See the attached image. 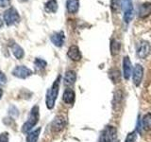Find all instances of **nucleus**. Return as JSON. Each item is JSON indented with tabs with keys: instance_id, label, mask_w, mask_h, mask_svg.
Listing matches in <instances>:
<instances>
[{
	"instance_id": "nucleus-1",
	"label": "nucleus",
	"mask_w": 151,
	"mask_h": 142,
	"mask_svg": "<svg viewBox=\"0 0 151 142\" xmlns=\"http://www.w3.org/2000/svg\"><path fill=\"white\" fill-rule=\"evenodd\" d=\"M60 80H61V76L59 75L58 77H57V79L54 80L53 84L51 85V87L47 90V92H46L45 104H46V107L48 109H52L55 106L56 99L58 98V95H59Z\"/></svg>"
},
{
	"instance_id": "nucleus-2",
	"label": "nucleus",
	"mask_w": 151,
	"mask_h": 142,
	"mask_svg": "<svg viewBox=\"0 0 151 142\" xmlns=\"http://www.w3.org/2000/svg\"><path fill=\"white\" fill-rule=\"evenodd\" d=\"M39 106H33L31 111L29 113V116H28L27 120L25 122V124L22 127V132L23 133H28L33 127H34L37 122L39 121Z\"/></svg>"
},
{
	"instance_id": "nucleus-3",
	"label": "nucleus",
	"mask_w": 151,
	"mask_h": 142,
	"mask_svg": "<svg viewBox=\"0 0 151 142\" xmlns=\"http://www.w3.org/2000/svg\"><path fill=\"white\" fill-rule=\"evenodd\" d=\"M98 142H119L117 138L116 128L111 125L106 126L101 132Z\"/></svg>"
},
{
	"instance_id": "nucleus-4",
	"label": "nucleus",
	"mask_w": 151,
	"mask_h": 142,
	"mask_svg": "<svg viewBox=\"0 0 151 142\" xmlns=\"http://www.w3.org/2000/svg\"><path fill=\"white\" fill-rule=\"evenodd\" d=\"M4 21L7 26H12L20 21V15L14 8H9L4 12Z\"/></svg>"
},
{
	"instance_id": "nucleus-5",
	"label": "nucleus",
	"mask_w": 151,
	"mask_h": 142,
	"mask_svg": "<svg viewBox=\"0 0 151 142\" xmlns=\"http://www.w3.org/2000/svg\"><path fill=\"white\" fill-rule=\"evenodd\" d=\"M122 9L124 11V20L126 23H129L133 17V6L131 0H123Z\"/></svg>"
},
{
	"instance_id": "nucleus-6",
	"label": "nucleus",
	"mask_w": 151,
	"mask_h": 142,
	"mask_svg": "<svg viewBox=\"0 0 151 142\" xmlns=\"http://www.w3.org/2000/svg\"><path fill=\"white\" fill-rule=\"evenodd\" d=\"M12 75L19 79H27L32 75V70L25 65H18L12 70Z\"/></svg>"
},
{
	"instance_id": "nucleus-7",
	"label": "nucleus",
	"mask_w": 151,
	"mask_h": 142,
	"mask_svg": "<svg viewBox=\"0 0 151 142\" xmlns=\"http://www.w3.org/2000/svg\"><path fill=\"white\" fill-rule=\"evenodd\" d=\"M150 49H151V47H150L149 43L146 41H142L140 42L138 49H137V56H138L140 59H145L149 55Z\"/></svg>"
},
{
	"instance_id": "nucleus-8",
	"label": "nucleus",
	"mask_w": 151,
	"mask_h": 142,
	"mask_svg": "<svg viewBox=\"0 0 151 142\" xmlns=\"http://www.w3.org/2000/svg\"><path fill=\"white\" fill-rule=\"evenodd\" d=\"M144 77V68L141 64H137L134 66L133 73H132V80H133V83L135 84V86H139L141 84L142 80Z\"/></svg>"
},
{
	"instance_id": "nucleus-9",
	"label": "nucleus",
	"mask_w": 151,
	"mask_h": 142,
	"mask_svg": "<svg viewBox=\"0 0 151 142\" xmlns=\"http://www.w3.org/2000/svg\"><path fill=\"white\" fill-rule=\"evenodd\" d=\"M66 126V120L63 116H57L51 123V129L54 132H60Z\"/></svg>"
},
{
	"instance_id": "nucleus-10",
	"label": "nucleus",
	"mask_w": 151,
	"mask_h": 142,
	"mask_svg": "<svg viewBox=\"0 0 151 142\" xmlns=\"http://www.w3.org/2000/svg\"><path fill=\"white\" fill-rule=\"evenodd\" d=\"M51 42L53 43V45L60 47L63 46L64 44V40H65V36H64V32L63 31H59V32H55L51 35L50 37Z\"/></svg>"
},
{
	"instance_id": "nucleus-11",
	"label": "nucleus",
	"mask_w": 151,
	"mask_h": 142,
	"mask_svg": "<svg viewBox=\"0 0 151 142\" xmlns=\"http://www.w3.org/2000/svg\"><path fill=\"white\" fill-rule=\"evenodd\" d=\"M132 72V65L129 58L127 56L124 57L123 59V76L126 80H129L130 78V75Z\"/></svg>"
},
{
	"instance_id": "nucleus-12",
	"label": "nucleus",
	"mask_w": 151,
	"mask_h": 142,
	"mask_svg": "<svg viewBox=\"0 0 151 142\" xmlns=\"http://www.w3.org/2000/svg\"><path fill=\"white\" fill-rule=\"evenodd\" d=\"M67 56L69 58L72 60V61H75V62H78L81 59V52H80L78 46H71L68 49V52H67Z\"/></svg>"
},
{
	"instance_id": "nucleus-13",
	"label": "nucleus",
	"mask_w": 151,
	"mask_h": 142,
	"mask_svg": "<svg viewBox=\"0 0 151 142\" xmlns=\"http://www.w3.org/2000/svg\"><path fill=\"white\" fill-rule=\"evenodd\" d=\"M76 80H77V74H76V72L73 70H69L64 75V85H66V86H72L76 83Z\"/></svg>"
},
{
	"instance_id": "nucleus-14",
	"label": "nucleus",
	"mask_w": 151,
	"mask_h": 142,
	"mask_svg": "<svg viewBox=\"0 0 151 142\" xmlns=\"http://www.w3.org/2000/svg\"><path fill=\"white\" fill-rule=\"evenodd\" d=\"M75 97H76V95H75L74 90L67 88V89H65V91L63 92V101L67 104H73L75 101Z\"/></svg>"
},
{
	"instance_id": "nucleus-15",
	"label": "nucleus",
	"mask_w": 151,
	"mask_h": 142,
	"mask_svg": "<svg viewBox=\"0 0 151 142\" xmlns=\"http://www.w3.org/2000/svg\"><path fill=\"white\" fill-rule=\"evenodd\" d=\"M151 14V3L145 2L142 4L139 8V16L141 18H145Z\"/></svg>"
},
{
	"instance_id": "nucleus-16",
	"label": "nucleus",
	"mask_w": 151,
	"mask_h": 142,
	"mask_svg": "<svg viewBox=\"0 0 151 142\" xmlns=\"http://www.w3.org/2000/svg\"><path fill=\"white\" fill-rule=\"evenodd\" d=\"M79 1L78 0H67L66 2V9L69 13H76L78 11Z\"/></svg>"
},
{
	"instance_id": "nucleus-17",
	"label": "nucleus",
	"mask_w": 151,
	"mask_h": 142,
	"mask_svg": "<svg viewBox=\"0 0 151 142\" xmlns=\"http://www.w3.org/2000/svg\"><path fill=\"white\" fill-rule=\"evenodd\" d=\"M12 51L14 57H15V58L18 59V60L22 59L24 57V55H25L24 49L18 44H16V43H13V44L12 45Z\"/></svg>"
},
{
	"instance_id": "nucleus-18",
	"label": "nucleus",
	"mask_w": 151,
	"mask_h": 142,
	"mask_svg": "<svg viewBox=\"0 0 151 142\" xmlns=\"http://www.w3.org/2000/svg\"><path fill=\"white\" fill-rule=\"evenodd\" d=\"M45 9L48 13L56 12L57 9H58V2H57V0H48L45 5Z\"/></svg>"
},
{
	"instance_id": "nucleus-19",
	"label": "nucleus",
	"mask_w": 151,
	"mask_h": 142,
	"mask_svg": "<svg viewBox=\"0 0 151 142\" xmlns=\"http://www.w3.org/2000/svg\"><path fill=\"white\" fill-rule=\"evenodd\" d=\"M142 127L145 131H151V113H147L142 118Z\"/></svg>"
},
{
	"instance_id": "nucleus-20",
	"label": "nucleus",
	"mask_w": 151,
	"mask_h": 142,
	"mask_svg": "<svg viewBox=\"0 0 151 142\" xmlns=\"http://www.w3.org/2000/svg\"><path fill=\"white\" fill-rule=\"evenodd\" d=\"M109 77L111 80V82L113 83H120L121 80V74H120V71L118 69H111L109 71Z\"/></svg>"
},
{
	"instance_id": "nucleus-21",
	"label": "nucleus",
	"mask_w": 151,
	"mask_h": 142,
	"mask_svg": "<svg viewBox=\"0 0 151 142\" xmlns=\"http://www.w3.org/2000/svg\"><path fill=\"white\" fill-rule=\"evenodd\" d=\"M40 133H41V128H38V129L34 131L29 132L27 136V142H37L38 138H39Z\"/></svg>"
},
{
	"instance_id": "nucleus-22",
	"label": "nucleus",
	"mask_w": 151,
	"mask_h": 142,
	"mask_svg": "<svg viewBox=\"0 0 151 142\" xmlns=\"http://www.w3.org/2000/svg\"><path fill=\"white\" fill-rule=\"evenodd\" d=\"M47 65V63L41 58H36L34 61V66L37 70H44Z\"/></svg>"
},
{
	"instance_id": "nucleus-23",
	"label": "nucleus",
	"mask_w": 151,
	"mask_h": 142,
	"mask_svg": "<svg viewBox=\"0 0 151 142\" xmlns=\"http://www.w3.org/2000/svg\"><path fill=\"white\" fill-rule=\"evenodd\" d=\"M111 55L115 56L119 53L120 51V43L117 42L116 40H112L111 44Z\"/></svg>"
},
{
	"instance_id": "nucleus-24",
	"label": "nucleus",
	"mask_w": 151,
	"mask_h": 142,
	"mask_svg": "<svg viewBox=\"0 0 151 142\" xmlns=\"http://www.w3.org/2000/svg\"><path fill=\"white\" fill-rule=\"evenodd\" d=\"M111 11L113 13H118L122 8L121 1L120 0H111Z\"/></svg>"
},
{
	"instance_id": "nucleus-25",
	"label": "nucleus",
	"mask_w": 151,
	"mask_h": 142,
	"mask_svg": "<svg viewBox=\"0 0 151 142\" xmlns=\"http://www.w3.org/2000/svg\"><path fill=\"white\" fill-rule=\"evenodd\" d=\"M136 138H137L136 132L133 131V132H131V133H129V135H127V136L126 137L125 142H135L136 141Z\"/></svg>"
},
{
	"instance_id": "nucleus-26",
	"label": "nucleus",
	"mask_w": 151,
	"mask_h": 142,
	"mask_svg": "<svg viewBox=\"0 0 151 142\" xmlns=\"http://www.w3.org/2000/svg\"><path fill=\"white\" fill-rule=\"evenodd\" d=\"M9 115L12 116L13 117H17L18 115H19V113H18V109L15 107V106H11V108H9Z\"/></svg>"
},
{
	"instance_id": "nucleus-27",
	"label": "nucleus",
	"mask_w": 151,
	"mask_h": 142,
	"mask_svg": "<svg viewBox=\"0 0 151 142\" xmlns=\"http://www.w3.org/2000/svg\"><path fill=\"white\" fill-rule=\"evenodd\" d=\"M0 142H9L8 133H2V134H0Z\"/></svg>"
},
{
	"instance_id": "nucleus-28",
	"label": "nucleus",
	"mask_w": 151,
	"mask_h": 142,
	"mask_svg": "<svg viewBox=\"0 0 151 142\" xmlns=\"http://www.w3.org/2000/svg\"><path fill=\"white\" fill-rule=\"evenodd\" d=\"M7 82V78H6V76H5V74L2 72L1 70H0V85H3L5 84Z\"/></svg>"
},
{
	"instance_id": "nucleus-29",
	"label": "nucleus",
	"mask_w": 151,
	"mask_h": 142,
	"mask_svg": "<svg viewBox=\"0 0 151 142\" xmlns=\"http://www.w3.org/2000/svg\"><path fill=\"white\" fill-rule=\"evenodd\" d=\"M11 4V0H0V8L8 7Z\"/></svg>"
},
{
	"instance_id": "nucleus-30",
	"label": "nucleus",
	"mask_w": 151,
	"mask_h": 142,
	"mask_svg": "<svg viewBox=\"0 0 151 142\" xmlns=\"http://www.w3.org/2000/svg\"><path fill=\"white\" fill-rule=\"evenodd\" d=\"M3 24H4V21L2 20L1 15H0V28H2V27H3Z\"/></svg>"
},
{
	"instance_id": "nucleus-31",
	"label": "nucleus",
	"mask_w": 151,
	"mask_h": 142,
	"mask_svg": "<svg viewBox=\"0 0 151 142\" xmlns=\"http://www.w3.org/2000/svg\"><path fill=\"white\" fill-rule=\"evenodd\" d=\"M2 96H3V90H2L1 88H0V99H1Z\"/></svg>"
},
{
	"instance_id": "nucleus-32",
	"label": "nucleus",
	"mask_w": 151,
	"mask_h": 142,
	"mask_svg": "<svg viewBox=\"0 0 151 142\" xmlns=\"http://www.w3.org/2000/svg\"><path fill=\"white\" fill-rule=\"evenodd\" d=\"M24 1H27V0H24Z\"/></svg>"
}]
</instances>
